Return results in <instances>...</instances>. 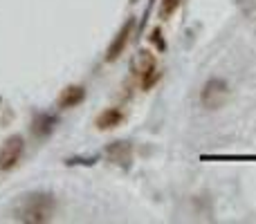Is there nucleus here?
<instances>
[{
    "label": "nucleus",
    "instance_id": "nucleus-5",
    "mask_svg": "<svg viewBox=\"0 0 256 224\" xmlns=\"http://www.w3.org/2000/svg\"><path fill=\"white\" fill-rule=\"evenodd\" d=\"M132 27H135V20H132V18H128V20L124 22V25H122V29L117 31V36H115V38H112V43L108 45V52H106V61H108V63L117 61V58L122 56V52H124V49H126L128 40H130Z\"/></svg>",
    "mask_w": 256,
    "mask_h": 224
},
{
    "label": "nucleus",
    "instance_id": "nucleus-9",
    "mask_svg": "<svg viewBox=\"0 0 256 224\" xmlns=\"http://www.w3.org/2000/svg\"><path fill=\"white\" fill-rule=\"evenodd\" d=\"M54 123H56V119H54L52 114H38V117L34 119V123H32V130H34L36 137H45L52 132Z\"/></svg>",
    "mask_w": 256,
    "mask_h": 224
},
{
    "label": "nucleus",
    "instance_id": "nucleus-8",
    "mask_svg": "<svg viewBox=\"0 0 256 224\" xmlns=\"http://www.w3.org/2000/svg\"><path fill=\"white\" fill-rule=\"evenodd\" d=\"M124 119H126V114L122 112L120 108H106V110L94 119V126H97L99 130H112V128L122 126Z\"/></svg>",
    "mask_w": 256,
    "mask_h": 224
},
{
    "label": "nucleus",
    "instance_id": "nucleus-2",
    "mask_svg": "<svg viewBox=\"0 0 256 224\" xmlns=\"http://www.w3.org/2000/svg\"><path fill=\"white\" fill-rule=\"evenodd\" d=\"M132 70H135V76L140 79L142 90H150L162 76V72L158 67V58H155V54L150 49H140L135 63H132Z\"/></svg>",
    "mask_w": 256,
    "mask_h": 224
},
{
    "label": "nucleus",
    "instance_id": "nucleus-3",
    "mask_svg": "<svg viewBox=\"0 0 256 224\" xmlns=\"http://www.w3.org/2000/svg\"><path fill=\"white\" fill-rule=\"evenodd\" d=\"M230 99V85L220 76H212L204 81L202 90H200V103L207 110H220Z\"/></svg>",
    "mask_w": 256,
    "mask_h": 224
},
{
    "label": "nucleus",
    "instance_id": "nucleus-1",
    "mask_svg": "<svg viewBox=\"0 0 256 224\" xmlns=\"http://www.w3.org/2000/svg\"><path fill=\"white\" fill-rule=\"evenodd\" d=\"M54 209H56V202H54L52 195L27 193L14 204V220L27 224H43L52 220Z\"/></svg>",
    "mask_w": 256,
    "mask_h": 224
},
{
    "label": "nucleus",
    "instance_id": "nucleus-4",
    "mask_svg": "<svg viewBox=\"0 0 256 224\" xmlns=\"http://www.w3.org/2000/svg\"><path fill=\"white\" fill-rule=\"evenodd\" d=\"M25 150V139L20 135H12L9 139H4V144L0 146V171H12L22 157Z\"/></svg>",
    "mask_w": 256,
    "mask_h": 224
},
{
    "label": "nucleus",
    "instance_id": "nucleus-6",
    "mask_svg": "<svg viewBox=\"0 0 256 224\" xmlns=\"http://www.w3.org/2000/svg\"><path fill=\"white\" fill-rule=\"evenodd\" d=\"M106 157L117 166L128 168L132 162V146L128 141H112L106 146Z\"/></svg>",
    "mask_w": 256,
    "mask_h": 224
},
{
    "label": "nucleus",
    "instance_id": "nucleus-11",
    "mask_svg": "<svg viewBox=\"0 0 256 224\" xmlns=\"http://www.w3.org/2000/svg\"><path fill=\"white\" fill-rule=\"evenodd\" d=\"M150 43L158 45V49H164L166 45H164V38H162V29L160 27H155L153 31H150Z\"/></svg>",
    "mask_w": 256,
    "mask_h": 224
},
{
    "label": "nucleus",
    "instance_id": "nucleus-10",
    "mask_svg": "<svg viewBox=\"0 0 256 224\" xmlns=\"http://www.w3.org/2000/svg\"><path fill=\"white\" fill-rule=\"evenodd\" d=\"M180 2H182V0H162V4H160V16H162V18H171L173 13L178 11Z\"/></svg>",
    "mask_w": 256,
    "mask_h": 224
},
{
    "label": "nucleus",
    "instance_id": "nucleus-7",
    "mask_svg": "<svg viewBox=\"0 0 256 224\" xmlns=\"http://www.w3.org/2000/svg\"><path fill=\"white\" fill-rule=\"evenodd\" d=\"M84 99H86V88L84 85H68V88L58 94L56 103H58L61 110H70V108L79 106Z\"/></svg>",
    "mask_w": 256,
    "mask_h": 224
}]
</instances>
